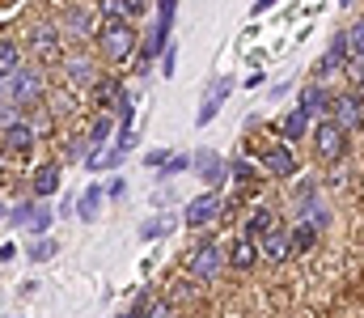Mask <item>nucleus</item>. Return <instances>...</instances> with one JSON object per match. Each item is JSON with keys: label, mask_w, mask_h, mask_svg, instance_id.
<instances>
[{"label": "nucleus", "mask_w": 364, "mask_h": 318, "mask_svg": "<svg viewBox=\"0 0 364 318\" xmlns=\"http://www.w3.org/2000/svg\"><path fill=\"white\" fill-rule=\"evenodd\" d=\"M102 51H106V60H132V51H136V26L132 21H106L102 26Z\"/></svg>", "instance_id": "obj_1"}, {"label": "nucleus", "mask_w": 364, "mask_h": 318, "mask_svg": "<svg viewBox=\"0 0 364 318\" xmlns=\"http://www.w3.org/2000/svg\"><path fill=\"white\" fill-rule=\"evenodd\" d=\"M314 153L322 157V161H339L343 153H348V132L326 115V119H318V127H314Z\"/></svg>", "instance_id": "obj_2"}, {"label": "nucleus", "mask_w": 364, "mask_h": 318, "mask_svg": "<svg viewBox=\"0 0 364 318\" xmlns=\"http://www.w3.org/2000/svg\"><path fill=\"white\" fill-rule=\"evenodd\" d=\"M225 208V200H220V191H203V196H195L186 208H182V221H186V229H203V225H212L216 216Z\"/></svg>", "instance_id": "obj_3"}, {"label": "nucleus", "mask_w": 364, "mask_h": 318, "mask_svg": "<svg viewBox=\"0 0 364 318\" xmlns=\"http://www.w3.org/2000/svg\"><path fill=\"white\" fill-rule=\"evenodd\" d=\"M220 267H225V250H220L212 238L191 250V276H195V280H216Z\"/></svg>", "instance_id": "obj_4"}, {"label": "nucleus", "mask_w": 364, "mask_h": 318, "mask_svg": "<svg viewBox=\"0 0 364 318\" xmlns=\"http://www.w3.org/2000/svg\"><path fill=\"white\" fill-rule=\"evenodd\" d=\"M0 90H4V98H9V102H34V98L43 94V77H38L34 68H21L17 77L0 81Z\"/></svg>", "instance_id": "obj_5"}, {"label": "nucleus", "mask_w": 364, "mask_h": 318, "mask_svg": "<svg viewBox=\"0 0 364 318\" xmlns=\"http://www.w3.org/2000/svg\"><path fill=\"white\" fill-rule=\"evenodd\" d=\"M331 119H335L343 132H356V127H364V102H360V94H339V98L331 102Z\"/></svg>", "instance_id": "obj_6"}, {"label": "nucleus", "mask_w": 364, "mask_h": 318, "mask_svg": "<svg viewBox=\"0 0 364 318\" xmlns=\"http://www.w3.org/2000/svg\"><path fill=\"white\" fill-rule=\"evenodd\" d=\"M174 9H178V0H157V30H153V43L144 47V55H153V60H157V51H166V47H170Z\"/></svg>", "instance_id": "obj_7"}, {"label": "nucleus", "mask_w": 364, "mask_h": 318, "mask_svg": "<svg viewBox=\"0 0 364 318\" xmlns=\"http://www.w3.org/2000/svg\"><path fill=\"white\" fill-rule=\"evenodd\" d=\"M191 170L208 183V191H220V183H225V174H229V166H225V157H216V153H195V161H191Z\"/></svg>", "instance_id": "obj_8"}, {"label": "nucleus", "mask_w": 364, "mask_h": 318, "mask_svg": "<svg viewBox=\"0 0 364 318\" xmlns=\"http://www.w3.org/2000/svg\"><path fill=\"white\" fill-rule=\"evenodd\" d=\"M229 90H233V77H220L216 85H208V94H203V102H199V115H195V123H199V127H208V123L216 119V110L225 106Z\"/></svg>", "instance_id": "obj_9"}, {"label": "nucleus", "mask_w": 364, "mask_h": 318, "mask_svg": "<svg viewBox=\"0 0 364 318\" xmlns=\"http://www.w3.org/2000/svg\"><path fill=\"white\" fill-rule=\"evenodd\" d=\"M272 263H288L292 259V229H284V225H272L267 233H263V246H259Z\"/></svg>", "instance_id": "obj_10"}, {"label": "nucleus", "mask_w": 364, "mask_h": 318, "mask_svg": "<svg viewBox=\"0 0 364 318\" xmlns=\"http://www.w3.org/2000/svg\"><path fill=\"white\" fill-rule=\"evenodd\" d=\"M4 144H9V153L26 157V153L34 149V127H30L26 119H9V123H4Z\"/></svg>", "instance_id": "obj_11"}, {"label": "nucleus", "mask_w": 364, "mask_h": 318, "mask_svg": "<svg viewBox=\"0 0 364 318\" xmlns=\"http://www.w3.org/2000/svg\"><path fill=\"white\" fill-rule=\"evenodd\" d=\"M263 166H267V174H275V179H292L296 174V157H292L288 144H272L263 153Z\"/></svg>", "instance_id": "obj_12"}, {"label": "nucleus", "mask_w": 364, "mask_h": 318, "mask_svg": "<svg viewBox=\"0 0 364 318\" xmlns=\"http://www.w3.org/2000/svg\"><path fill=\"white\" fill-rule=\"evenodd\" d=\"M259 255H263V250H259V242H255V238H237V242L229 246V255H225V259H229V267L250 272V267L259 263Z\"/></svg>", "instance_id": "obj_13"}, {"label": "nucleus", "mask_w": 364, "mask_h": 318, "mask_svg": "<svg viewBox=\"0 0 364 318\" xmlns=\"http://www.w3.org/2000/svg\"><path fill=\"white\" fill-rule=\"evenodd\" d=\"M348 34H335V43L326 47V55H322V64H318V77H335L343 64H348Z\"/></svg>", "instance_id": "obj_14"}, {"label": "nucleus", "mask_w": 364, "mask_h": 318, "mask_svg": "<svg viewBox=\"0 0 364 318\" xmlns=\"http://www.w3.org/2000/svg\"><path fill=\"white\" fill-rule=\"evenodd\" d=\"M30 191H34L38 200H47V196H55V191H60V166H55V161H47V166H38V170H34V179H30Z\"/></svg>", "instance_id": "obj_15"}, {"label": "nucleus", "mask_w": 364, "mask_h": 318, "mask_svg": "<svg viewBox=\"0 0 364 318\" xmlns=\"http://www.w3.org/2000/svg\"><path fill=\"white\" fill-rule=\"evenodd\" d=\"M331 102H335V98H331V90H326V85H318V81H314V85L301 94V110H305L309 119H314V115H318V119H326Z\"/></svg>", "instance_id": "obj_16"}, {"label": "nucleus", "mask_w": 364, "mask_h": 318, "mask_svg": "<svg viewBox=\"0 0 364 318\" xmlns=\"http://www.w3.org/2000/svg\"><path fill=\"white\" fill-rule=\"evenodd\" d=\"M17 73H21V51L13 38H0V81H9Z\"/></svg>", "instance_id": "obj_17"}, {"label": "nucleus", "mask_w": 364, "mask_h": 318, "mask_svg": "<svg viewBox=\"0 0 364 318\" xmlns=\"http://www.w3.org/2000/svg\"><path fill=\"white\" fill-rule=\"evenodd\" d=\"M102 200H106V187H97V183L85 187V191H81V204H77V216H81V221H97Z\"/></svg>", "instance_id": "obj_18"}, {"label": "nucleus", "mask_w": 364, "mask_h": 318, "mask_svg": "<svg viewBox=\"0 0 364 318\" xmlns=\"http://www.w3.org/2000/svg\"><path fill=\"white\" fill-rule=\"evenodd\" d=\"M305 132H309V115H305L301 106H296V110H288V115H284V123H279V136H284V140H301Z\"/></svg>", "instance_id": "obj_19"}, {"label": "nucleus", "mask_w": 364, "mask_h": 318, "mask_svg": "<svg viewBox=\"0 0 364 318\" xmlns=\"http://www.w3.org/2000/svg\"><path fill=\"white\" fill-rule=\"evenodd\" d=\"M272 225H275L272 208H255L250 216H246V225H242V238H263V233H267Z\"/></svg>", "instance_id": "obj_20"}, {"label": "nucleus", "mask_w": 364, "mask_h": 318, "mask_svg": "<svg viewBox=\"0 0 364 318\" xmlns=\"http://www.w3.org/2000/svg\"><path fill=\"white\" fill-rule=\"evenodd\" d=\"M314 242H318V225L314 221H301L292 229V250H314Z\"/></svg>", "instance_id": "obj_21"}, {"label": "nucleus", "mask_w": 364, "mask_h": 318, "mask_svg": "<svg viewBox=\"0 0 364 318\" xmlns=\"http://www.w3.org/2000/svg\"><path fill=\"white\" fill-rule=\"evenodd\" d=\"M26 229H30L34 238H43V233L51 229V208H47V204H34V208H30V221H26Z\"/></svg>", "instance_id": "obj_22"}, {"label": "nucleus", "mask_w": 364, "mask_h": 318, "mask_svg": "<svg viewBox=\"0 0 364 318\" xmlns=\"http://www.w3.org/2000/svg\"><path fill=\"white\" fill-rule=\"evenodd\" d=\"M170 225H174V216H149V221L140 225V242H153V238L170 233Z\"/></svg>", "instance_id": "obj_23"}, {"label": "nucleus", "mask_w": 364, "mask_h": 318, "mask_svg": "<svg viewBox=\"0 0 364 318\" xmlns=\"http://www.w3.org/2000/svg\"><path fill=\"white\" fill-rule=\"evenodd\" d=\"M191 161H195L191 153H170V161L161 166V174H166V179H174V174H186V170H191Z\"/></svg>", "instance_id": "obj_24"}, {"label": "nucleus", "mask_w": 364, "mask_h": 318, "mask_svg": "<svg viewBox=\"0 0 364 318\" xmlns=\"http://www.w3.org/2000/svg\"><path fill=\"white\" fill-rule=\"evenodd\" d=\"M93 90H97V102H102V106H114L119 98H123V90H119L114 81H97Z\"/></svg>", "instance_id": "obj_25"}, {"label": "nucleus", "mask_w": 364, "mask_h": 318, "mask_svg": "<svg viewBox=\"0 0 364 318\" xmlns=\"http://www.w3.org/2000/svg\"><path fill=\"white\" fill-rule=\"evenodd\" d=\"M110 127H114L110 119H97V123H93V127H90V149H97V153H102V144H106V136H110Z\"/></svg>", "instance_id": "obj_26"}, {"label": "nucleus", "mask_w": 364, "mask_h": 318, "mask_svg": "<svg viewBox=\"0 0 364 318\" xmlns=\"http://www.w3.org/2000/svg\"><path fill=\"white\" fill-rule=\"evenodd\" d=\"M51 255H55V242H51V238H38V242L30 246V263H47Z\"/></svg>", "instance_id": "obj_27"}, {"label": "nucleus", "mask_w": 364, "mask_h": 318, "mask_svg": "<svg viewBox=\"0 0 364 318\" xmlns=\"http://www.w3.org/2000/svg\"><path fill=\"white\" fill-rule=\"evenodd\" d=\"M348 47H352V55H360V60H364V17L352 26V34H348Z\"/></svg>", "instance_id": "obj_28"}, {"label": "nucleus", "mask_w": 364, "mask_h": 318, "mask_svg": "<svg viewBox=\"0 0 364 318\" xmlns=\"http://www.w3.org/2000/svg\"><path fill=\"white\" fill-rule=\"evenodd\" d=\"M34 47L55 55V30H51V26H47V30H38V34H34Z\"/></svg>", "instance_id": "obj_29"}, {"label": "nucleus", "mask_w": 364, "mask_h": 318, "mask_svg": "<svg viewBox=\"0 0 364 318\" xmlns=\"http://www.w3.org/2000/svg\"><path fill=\"white\" fill-rule=\"evenodd\" d=\"M102 13H106V21H127L123 0H102Z\"/></svg>", "instance_id": "obj_30"}, {"label": "nucleus", "mask_w": 364, "mask_h": 318, "mask_svg": "<svg viewBox=\"0 0 364 318\" xmlns=\"http://www.w3.org/2000/svg\"><path fill=\"white\" fill-rule=\"evenodd\" d=\"M68 73H73L77 81H93V68H90V60H68Z\"/></svg>", "instance_id": "obj_31"}, {"label": "nucleus", "mask_w": 364, "mask_h": 318, "mask_svg": "<svg viewBox=\"0 0 364 318\" xmlns=\"http://www.w3.org/2000/svg\"><path fill=\"white\" fill-rule=\"evenodd\" d=\"M166 161H170V149H149V157H144V166H149V170H161Z\"/></svg>", "instance_id": "obj_32"}, {"label": "nucleus", "mask_w": 364, "mask_h": 318, "mask_svg": "<svg viewBox=\"0 0 364 318\" xmlns=\"http://www.w3.org/2000/svg\"><path fill=\"white\" fill-rule=\"evenodd\" d=\"M30 208H34V204H17V208L9 212V221H13V229H26V221H30Z\"/></svg>", "instance_id": "obj_33"}, {"label": "nucleus", "mask_w": 364, "mask_h": 318, "mask_svg": "<svg viewBox=\"0 0 364 318\" xmlns=\"http://www.w3.org/2000/svg\"><path fill=\"white\" fill-rule=\"evenodd\" d=\"M123 191H127V179H123V174H114V179L106 183V200H119Z\"/></svg>", "instance_id": "obj_34"}, {"label": "nucleus", "mask_w": 364, "mask_h": 318, "mask_svg": "<svg viewBox=\"0 0 364 318\" xmlns=\"http://www.w3.org/2000/svg\"><path fill=\"white\" fill-rule=\"evenodd\" d=\"M144 318H174V306H170V302H153Z\"/></svg>", "instance_id": "obj_35"}, {"label": "nucleus", "mask_w": 364, "mask_h": 318, "mask_svg": "<svg viewBox=\"0 0 364 318\" xmlns=\"http://www.w3.org/2000/svg\"><path fill=\"white\" fill-rule=\"evenodd\" d=\"M144 9H149V0H123V13H127V17H140Z\"/></svg>", "instance_id": "obj_36"}, {"label": "nucleus", "mask_w": 364, "mask_h": 318, "mask_svg": "<svg viewBox=\"0 0 364 318\" xmlns=\"http://www.w3.org/2000/svg\"><path fill=\"white\" fill-rule=\"evenodd\" d=\"M174 60H178V47H174V43H170V47H166V64H161V73H166V77H170V73H174Z\"/></svg>", "instance_id": "obj_37"}, {"label": "nucleus", "mask_w": 364, "mask_h": 318, "mask_svg": "<svg viewBox=\"0 0 364 318\" xmlns=\"http://www.w3.org/2000/svg\"><path fill=\"white\" fill-rule=\"evenodd\" d=\"M149 306H153V302H136L132 310H123L119 318H144V314H149Z\"/></svg>", "instance_id": "obj_38"}, {"label": "nucleus", "mask_w": 364, "mask_h": 318, "mask_svg": "<svg viewBox=\"0 0 364 318\" xmlns=\"http://www.w3.org/2000/svg\"><path fill=\"white\" fill-rule=\"evenodd\" d=\"M73 21H77V26H73V30H77V34H90V13H77V17H73Z\"/></svg>", "instance_id": "obj_39"}, {"label": "nucleus", "mask_w": 364, "mask_h": 318, "mask_svg": "<svg viewBox=\"0 0 364 318\" xmlns=\"http://www.w3.org/2000/svg\"><path fill=\"white\" fill-rule=\"evenodd\" d=\"M13 255H17V246H13V242H4V246H0V263H9Z\"/></svg>", "instance_id": "obj_40"}, {"label": "nucleus", "mask_w": 364, "mask_h": 318, "mask_svg": "<svg viewBox=\"0 0 364 318\" xmlns=\"http://www.w3.org/2000/svg\"><path fill=\"white\" fill-rule=\"evenodd\" d=\"M275 0H259V4H255V13H263V9H272Z\"/></svg>", "instance_id": "obj_41"}, {"label": "nucleus", "mask_w": 364, "mask_h": 318, "mask_svg": "<svg viewBox=\"0 0 364 318\" xmlns=\"http://www.w3.org/2000/svg\"><path fill=\"white\" fill-rule=\"evenodd\" d=\"M356 90H360V102H364V73H360V85H356Z\"/></svg>", "instance_id": "obj_42"}, {"label": "nucleus", "mask_w": 364, "mask_h": 318, "mask_svg": "<svg viewBox=\"0 0 364 318\" xmlns=\"http://www.w3.org/2000/svg\"><path fill=\"white\" fill-rule=\"evenodd\" d=\"M339 4H352V0H339Z\"/></svg>", "instance_id": "obj_43"}, {"label": "nucleus", "mask_w": 364, "mask_h": 318, "mask_svg": "<svg viewBox=\"0 0 364 318\" xmlns=\"http://www.w3.org/2000/svg\"><path fill=\"white\" fill-rule=\"evenodd\" d=\"M9 318H21V314H9Z\"/></svg>", "instance_id": "obj_44"}]
</instances>
